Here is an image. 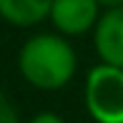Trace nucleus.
Masks as SVG:
<instances>
[{
  "label": "nucleus",
  "mask_w": 123,
  "mask_h": 123,
  "mask_svg": "<svg viewBox=\"0 0 123 123\" xmlns=\"http://www.w3.org/2000/svg\"><path fill=\"white\" fill-rule=\"evenodd\" d=\"M75 50L58 35H35L20 48V73L30 86L40 91H58L75 73Z\"/></svg>",
  "instance_id": "obj_1"
},
{
  "label": "nucleus",
  "mask_w": 123,
  "mask_h": 123,
  "mask_svg": "<svg viewBox=\"0 0 123 123\" xmlns=\"http://www.w3.org/2000/svg\"><path fill=\"white\" fill-rule=\"evenodd\" d=\"M86 108L96 123H123V68L100 63L86 78Z\"/></svg>",
  "instance_id": "obj_2"
},
{
  "label": "nucleus",
  "mask_w": 123,
  "mask_h": 123,
  "mask_svg": "<svg viewBox=\"0 0 123 123\" xmlns=\"http://www.w3.org/2000/svg\"><path fill=\"white\" fill-rule=\"evenodd\" d=\"M98 5V0H53L50 20L65 35H80L96 25Z\"/></svg>",
  "instance_id": "obj_3"
},
{
  "label": "nucleus",
  "mask_w": 123,
  "mask_h": 123,
  "mask_svg": "<svg viewBox=\"0 0 123 123\" xmlns=\"http://www.w3.org/2000/svg\"><path fill=\"white\" fill-rule=\"evenodd\" d=\"M96 50L103 63L123 68V5L108 8L96 23Z\"/></svg>",
  "instance_id": "obj_4"
},
{
  "label": "nucleus",
  "mask_w": 123,
  "mask_h": 123,
  "mask_svg": "<svg viewBox=\"0 0 123 123\" xmlns=\"http://www.w3.org/2000/svg\"><path fill=\"white\" fill-rule=\"evenodd\" d=\"M50 8H53V0H0V15L20 28L50 18Z\"/></svg>",
  "instance_id": "obj_5"
},
{
  "label": "nucleus",
  "mask_w": 123,
  "mask_h": 123,
  "mask_svg": "<svg viewBox=\"0 0 123 123\" xmlns=\"http://www.w3.org/2000/svg\"><path fill=\"white\" fill-rule=\"evenodd\" d=\"M0 123H18V113L13 103L5 98V93H0Z\"/></svg>",
  "instance_id": "obj_6"
},
{
  "label": "nucleus",
  "mask_w": 123,
  "mask_h": 123,
  "mask_svg": "<svg viewBox=\"0 0 123 123\" xmlns=\"http://www.w3.org/2000/svg\"><path fill=\"white\" fill-rule=\"evenodd\" d=\"M30 123H63V118L55 116V113H38Z\"/></svg>",
  "instance_id": "obj_7"
},
{
  "label": "nucleus",
  "mask_w": 123,
  "mask_h": 123,
  "mask_svg": "<svg viewBox=\"0 0 123 123\" xmlns=\"http://www.w3.org/2000/svg\"><path fill=\"white\" fill-rule=\"evenodd\" d=\"M98 3L105 8H118V5H123V0H98Z\"/></svg>",
  "instance_id": "obj_8"
}]
</instances>
